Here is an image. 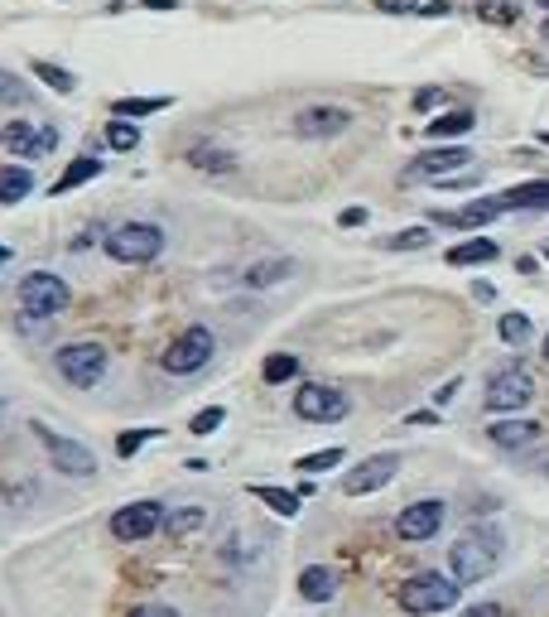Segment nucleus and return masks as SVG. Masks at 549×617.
Segmentation results:
<instances>
[{"label":"nucleus","instance_id":"c85d7f7f","mask_svg":"<svg viewBox=\"0 0 549 617\" xmlns=\"http://www.w3.org/2000/svg\"><path fill=\"white\" fill-rule=\"evenodd\" d=\"M34 78L39 82H48L54 92H64V96H72L78 92V78H72L68 68H58V64H44V58H34Z\"/></svg>","mask_w":549,"mask_h":617},{"label":"nucleus","instance_id":"72a5a7b5","mask_svg":"<svg viewBox=\"0 0 549 617\" xmlns=\"http://www.w3.org/2000/svg\"><path fill=\"white\" fill-rule=\"evenodd\" d=\"M338 464H343V449H319V454H304L295 468H299L304 478H313V473H323V468H338Z\"/></svg>","mask_w":549,"mask_h":617},{"label":"nucleus","instance_id":"9b49d317","mask_svg":"<svg viewBox=\"0 0 549 617\" xmlns=\"http://www.w3.org/2000/svg\"><path fill=\"white\" fill-rule=\"evenodd\" d=\"M155 530H164V506L160 502H130L112 516V536L136 546V540H150Z\"/></svg>","mask_w":549,"mask_h":617},{"label":"nucleus","instance_id":"f3484780","mask_svg":"<svg viewBox=\"0 0 549 617\" xmlns=\"http://www.w3.org/2000/svg\"><path fill=\"white\" fill-rule=\"evenodd\" d=\"M506 208H502V198H478V203H468V208H458V213H434V222H444V227H487V222H496Z\"/></svg>","mask_w":549,"mask_h":617},{"label":"nucleus","instance_id":"f8f14e48","mask_svg":"<svg viewBox=\"0 0 549 617\" xmlns=\"http://www.w3.org/2000/svg\"><path fill=\"white\" fill-rule=\"evenodd\" d=\"M396 473H400V454H371L343 478V492L347 498H366V492H381Z\"/></svg>","mask_w":549,"mask_h":617},{"label":"nucleus","instance_id":"423d86ee","mask_svg":"<svg viewBox=\"0 0 549 617\" xmlns=\"http://www.w3.org/2000/svg\"><path fill=\"white\" fill-rule=\"evenodd\" d=\"M54 367L58 377L68 386H82V391H92L96 381L106 377V347L102 343H68L54 353Z\"/></svg>","mask_w":549,"mask_h":617},{"label":"nucleus","instance_id":"09e8293b","mask_svg":"<svg viewBox=\"0 0 549 617\" xmlns=\"http://www.w3.org/2000/svg\"><path fill=\"white\" fill-rule=\"evenodd\" d=\"M5 261H10V251H5V247H0V265H5Z\"/></svg>","mask_w":549,"mask_h":617},{"label":"nucleus","instance_id":"aec40b11","mask_svg":"<svg viewBox=\"0 0 549 617\" xmlns=\"http://www.w3.org/2000/svg\"><path fill=\"white\" fill-rule=\"evenodd\" d=\"M299 594L309 598V603H328V598L338 594V574L323 570V564H309V570L299 574Z\"/></svg>","mask_w":549,"mask_h":617},{"label":"nucleus","instance_id":"e433bc0d","mask_svg":"<svg viewBox=\"0 0 549 617\" xmlns=\"http://www.w3.org/2000/svg\"><path fill=\"white\" fill-rule=\"evenodd\" d=\"M155 434H160V430H130V434H121V439H116V454H121V458H130V454H140V449H145V444H150V439H155Z\"/></svg>","mask_w":549,"mask_h":617},{"label":"nucleus","instance_id":"f257e3e1","mask_svg":"<svg viewBox=\"0 0 549 617\" xmlns=\"http://www.w3.org/2000/svg\"><path fill=\"white\" fill-rule=\"evenodd\" d=\"M496 560H502V536L487 530V526L458 536L454 550H448V570H454L458 584H478V579H487L496 570Z\"/></svg>","mask_w":549,"mask_h":617},{"label":"nucleus","instance_id":"a878e982","mask_svg":"<svg viewBox=\"0 0 549 617\" xmlns=\"http://www.w3.org/2000/svg\"><path fill=\"white\" fill-rule=\"evenodd\" d=\"M188 164H193V169H207V174H231V169H237V155H231V150H217V145H193V150H188Z\"/></svg>","mask_w":549,"mask_h":617},{"label":"nucleus","instance_id":"4be33fe9","mask_svg":"<svg viewBox=\"0 0 549 617\" xmlns=\"http://www.w3.org/2000/svg\"><path fill=\"white\" fill-rule=\"evenodd\" d=\"M289 275H295V261H255L247 275H241V281H247V289H271V285H279V281H289Z\"/></svg>","mask_w":549,"mask_h":617},{"label":"nucleus","instance_id":"79ce46f5","mask_svg":"<svg viewBox=\"0 0 549 617\" xmlns=\"http://www.w3.org/2000/svg\"><path fill=\"white\" fill-rule=\"evenodd\" d=\"M130 617H179L174 608H160V603H150V608H136Z\"/></svg>","mask_w":549,"mask_h":617},{"label":"nucleus","instance_id":"4c0bfd02","mask_svg":"<svg viewBox=\"0 0 549 617\" xmlns=\"http://www.w3.org/2000/svg\"><path fill=\"white\" fill-rule=\"evenodd\" d=\"M478 15H482V20H502V24H511V20H516V10H511L506 0H482Z\"/></svg>","mask_w":549,"mask_h":617},{"label":"nucleus","instance_id":"de8ad7c7","mask_svg":"<svg viewBox=\"0 0 549 617\" xmlns=\"http://www.w3.org/2000/svg\"><path fill=\"white\" fill-rule=\"evenodd\" d=\"M540 39H545V44H549V20H545V24H540Z\"/></svg>","mask_w":549,"mask_h":617},{"label":"nucleus","instance_id":"412c9836","mask_svg":"<svg viewBox=\"0 0 549 617\" xmlns=\"http://www.w3.org/2000/svg\"><path fill=\"white\" fill-rule=\"evenodd\" d=\"M34 193L30 164H0V203H20Z\"/></svg>","mask_w":549,"mask_h":617},{"label":"nucleus","instance_id":"cd10ccee","mask_svg":"<svg viewBox=\"0 0 549 617\" xmlns=\"http://www.w3.org/2000/svg\"><path fill=\"white\" fill-rule=\"evenodd\" d=\"M174 106V96H121V102H112V112L121 121H136V116H155V112H169Z\"/></svg>","mask_w":549,"mask_h":617},{"label":"nucleus","instance_id":"0eeeda50","mask_svg":"<svg viewBox=\"0 0 549 617\" xmlns=\"http://www.w3.org/2000/svg\"><path fill=\"white\" fill-rule=\"evenodd\" d=\"M347 410H352V401L338 391V386L309 381L295 391V415L309 420V425H338V420H347Z\"/></svg>","mask_w":549,"mask_h":617},{"label":"nucleus","instance_id":"a18cd8bd","mask_svg":"<svg viewBox=\"0 0 549 617\" xmlns=\"http://www.w3.org/2000/svg\"><path fill=\"white\" fill-rule=\"evenodd\" d=\"M458 386H462V381H448L444 391H434V401H438V405H448V401H454V396H458Z\"/></svg>","mask_w":549,"mask_h":617},{"label":"nucleus","instance_id":"f03ea898","mask_svg":"<svg viewBox=\"0 0 549 617\" xmlns=\"http://www.w3.org/2000/svg\"><path fill=\"white\" fill-rule=\"evenodd\" d=\"M462 594V584L458 579H448V574H414L400 584V608H405L410 617H430V613H448L458 603Z\"/></svg>","mask_w":549,"mask_h":617},{"label":"nucleus","instance_id":"b1692460","mask_svg":"<svg viewBox=\"0 0 549 617\" xmlns=\"http://www.w3.org/2000/svg\"><path fill=\"white\" fill-rule=\"evenodd\" d=\"M487 261H496V241L492 237L458 241V247L448 251V265H487Z\"/></svg>","mask_w":549,"mask_h":617},{"label":"nucleus","instance_id":"7c9ffc66","mask_svg":"<svg viewBox=\"0 0 549 617\" xmlns=\"http://www.w3.org/2000/svg\"><path fill=\"white\" fill-rule=\"evenodd\" d=\"M0 102H5V106H30V102H34V92L24 88V82L15 78V72L0 68Z\"/></svg>","mask_w":549,"mask_h":617},{"label":"nucleus","instance_id":"ea45409f","mask_svg":"<svg viewBox=\"0 0 549 617\" xmlns=\"http://www.w3.org/2000/svg\"><path fill=\"white\" fill-rule=\"evenodd\" d=\"M444 102V92L438 88H424V92H414V112H430V106Z\"/></svg>","mask_w":549,"mask_h":617},{"label":"nucleus","instance_id":"5701e85b","mask_svg":"<svg viewBox=\"0 0 549 617\" xmlns=\"http://www.w3.org/2000/svg\"><path fill=\"white\" fill-rule=\"evenodd\" d=\"M207 526V506H179V512L164 516V536L169 540H188L193 530Z\"/></svg>","mask_w":549,"mask_h":617},{"label":"nucleus","instance_id":"3c124183","mask_svg":"<svg viewBox=\"0 0 549 617\" xmlns=\"http://www.w3.org/2000/svg\"><path fill=\"white\" fill-rule=\"evenodd\" d=\"M535 5H545V10H549V0H535Z\"/></svg>","mask_w":549,"mask_h":617},{"label":"nucleus","instance_id":"c9c22d12","mask_svg":"<svg viewBox=\"0 0 549 617\" xmlns=\"http://www.w3.org/2000/svg\"><path fill=\"white\" fill-rule=\"evenodd\" d=\"M222 420H227V410L222 405H207V410H198V415H193V434H203V439H207V434H213L217 425H222Z\"/></svg>","mask_w":549,"mask_h":617},{"label":"nucleus","instance_id":"603ef678","mask_svg":"<svg viewBox=\"0 0 549 617\" xmlns=\"http://www.w3.org/2000/svg\"><path fill=\"white\" fill-rule=\"evenodd\" d=\"M540 140H545V145H549V130H545V136H540Z\"/></svg>","mask_w":549,"mask_h":617},{"label":"nucleus","instance_id":"6ab92c4d","mask_svg":"<svg viewBox=\"0 0 549 617\" xmlns=\"http://www.w3.org/2000/svg\"><path fill=\"white\" fill-rule=\"evenodd\" d=\"M96 174H102V160H96V155H92V150H82V155H78V160H72V164L64 169V174H58V184H54V193H58V198H64V193H72V188H82V184H88V179H96Z\"/></svg>","mask_w":549,"mask_h":617},{"label":"nucleus","instance_id":"c756f323","mask_svg":"<svg viewBox=\"0 0 549 617\" xmlns=\"http://www.w3.org/2000/svg\"><path fill=\"white\" fill-rule=\"evenodd\" d=\"M299 377V357L295 353H275V357H265V381L279 386V381H295Z\"/></svg>","mask_w":549,"mask_h":617},{"label":"nucleus","instance_id":"7ed1b4c3","mask_svg":"<svg viewBox=\"0 0 549 617\" xmlns=\"http://www.w3.org/2000/svg\"><path fill=\"white\" fill-rule=\"evenodd\" d=\"M213 353H217L213 329H207V323H193V329H183L160 353V367L169 377H193V372H203L207 362H213Z\"/></svg>","mask_w":549,"mask_h":617},{"label":"nucleus","instance_id":"c03bdc74","mask_svg":"<svg viewBox=\"0 0 549 617\" xmlns=\"http://www.w3.org/2000/svg\"><path fill=\"white\" fill-rule=\"evenodd\" d=\"M448 10H454V5H448V0H434V5H420V10H414V15H448Z\"/></svg>","mask_w":549,"mask_h":617},{"label":"nucleus","instance_id":"a211bd4d","mask_svg":"<svg viewBox=\"0 0 549 617\" xmlns=\"http://www.w3.org/2000/svg\"><path fill=\"white\" fill-rule=\"evenodd\" d=\"M502 208L506 213H549V179H535V184L506 188L502 193Z\"/></svg>","mask_w":549,"mask_h":617},{"label":"nucleus","instance_id":"49530a36","mask_svg":"<svg viewBox=\"0 0 549 617\" xmlns=\"http://www.w3.org/2000/svg\"><path fill=\"white\" fill-rule=\"evenodd\" d=\"M145 10H179V0H140Z\"/></svg>","mask_w":549,"mask_h":617},{"label":"nucleus","instance_id":"1a4fd4ad","mask_svg":"<svg viewBox=\"0 0 549 617\" xmlns=\"http://www.w3.org/2000/svg\"><path fill=\"white\" fill-rule=\"evenodd\" d=\"M487 410H496V415H511V410H521V405H530L535 401V381H530V372L526 367H502V372H492V381H487Z\"/></svg>","mask_w":549,"mask_h":617},{"label":"nucleus","instance_id":"9d476101","mask_svg":"<svg viewBox=\"0 0 549 617\" xmlns=\"http://www.w3.org/2000/svg\"><path fill=\"white\" fill-rule=\"evenodd\" d=\"M0 145H5L15 160H39L58 145V126H34V121H5L0 126Z\"/></svg>","mask_w":549,"mask_h":617},{"label":"nucleus","instance_id":"dca6fc26","mask_svg":"<svg viewBox=\"0 0 549 617\" xmlns=\"http://www.w3.org/2000/svg\"><path fill=\"white\" fill-rule=\"evenodd\" d=\"M540 425L535 420H496L492 430H487V439L496 444V449H506V454H526V449H535L540 444Z\"/></svg>","mask_w":549,"mask_h":617},{"label":"nucleus","instance_id":"6e6552de","mask_svg":"<svg viewBox=\"0 0 549 617\" xmlns=\"http://www.w3.org/2000/svg\"><path fill=\"white\" fill-rule=\"evenodd\" d=\"M30 430L39 434V444L48 449V458H54V468H64L68 478H92L96 473V458L88 444H78V439H68V434H54L44 425V420H30Z\"/></svg>","mask_w":549,"mask_h":617},{"label":"nucleus","instance_id":"ddd939ff","mask_svg":"<svg viewBox=\"0 0 549 617\" xmlns=\"http://www.w3.org/2000/svg\"><path fill=\"white\" fill-rule=\"evenodd\" d=\"M352 126V112L347 106H304L295 116V136L304 140H328V136H343Z\"/></svg>","mask_w":549,"mask_h":617},{"label":"nucleus","instance_id":"8fccbe9b","mask_svg":"<svg viewBox=\"0 0 549 617\" xmlns=\"http://www.w3.org/2000/svg\"><path fill=\"white\" fill-rule=\"evenodd\" d=\"M545 357H549V333H545Z\"/></svg>","mask_w":549,"mask_h":617},{"label":"nucleus","instance_id":"473e14b6","mask_svg":"<svg viewBox=\"0 0 549 617\" xmlns=\"http://www.w3.org/2000/svg\"><path fill=\"white\" fill-rule=\"evenodd\" d=\"M106 145H112V150H121V155H130L140 145V130L130 126V121H112V126H106Z\"/></svg>","mask_w":549,"mask_h":617},{"label":"nucleus","instance_id":"2f4dec72","mask_svg":"<svg viewBox=\"0 0 549 617\" xmlns=\"http://www.w3.org/2000/svg\"><path fill=\"white\" fill-rule=\"evenodd\" d=\"M496 333H502V343L511 347H521L530 338V319L526 313H502V323H496Z\"/></svg>","mask_w":549,"mask_h":617},{"label":"nucleus","instance_id":"393cba45","mask_svg":"<svg viewBox=\"0 0 549 617\" xmlns=\"http://www.w3.org/2000/svg\"><path fill=\"white\" fill-rule=\"evenodd\" d=\"M472 126H478V116H472L468 106H462V112H444V116H434L424 130H430L434 140H454V136H468Z\"/></svg>","mask_w":549,"mask_h":617},{"label":"nucleus","instance_id":"bb28decb","mask_svg":"<svg viewBox=\"0 0 549 617\" xmlns=\"http://www.w3.org/2000/svg\"><path fill=\"white\" fill-rule=\"evenodd\" d=\"M251 498H255V502H265L275 516H299V492H289V488H271V482H255Z\"/></svg>","mask_w":549,"mask_h":617},{"label":"nucleus","instance_id":"58836bf2","mask_svg":"<svg viewBox=\"0 0 549 617\" xmlns=\"http://www.w3.org/2000/svg\"><path fill=\"white\" fill-rule=\"evenodd\" d=\"M376 10H381V15H414L420 0H376Z\"/></svg>","mask_w":549,"mask_h":617},{"label":"nucleus","instance_id":"864d4df0","mask_svg":"<svg viewBox=\"0 0 549 617\" xmlns=\"http://www.w3.org/2000/svg\"><path fill=\"white\" fill-rule=\"evenodd\" d=\"M545 261H549V247H545Z\"/></svg>","mask_w":549,"mask_h":617},{"label":"nucleus","instance_id":"20e7f679","mask_svg":"<svg viewBox=\"0 0 549 617\" xmlns=\"http://www.w3.org/2000/svg\"><path fill=\"white\" fill-rule=\"evenodd\" d=\"M160 251H164V227H155V222H121L106 237V256L121 265H150Z\"/></svg>","mask_w":549,"mask_h":617},{"label":"nucleus","instance_id":"39448f33","mask_svg":"<svg viewBox=\"0 0 549 617\" xmlns=\"http://www.w3.org/2000/svg\"><path fill=\"white\" fill-rule=\"evenodd\" d=\"M15 299H20V309L30 313V319H54V313H64L68 309V285H64V275H48V271H30L20 281L15 289Z\"/></svg>","mask_w":549,"mask_h":617},{"label":"nucleus","instance_id":"37998d69","mask_svg":"<svg viewBox=\"0 0 549 617\" xmlns=\"http://www.w3.org/2000/svg\"><path fill=\"white\" fill-rule=\"evenodd\" d=\"M338 222H343V227H362V222H366V208H347L343 217H338Z\"/></svg>","mask_w":549,"mask_h":617},{"label":"nucleus","instance_id":"f704fd0d","mask_svg":"<svg viewBox=\"0 0 549 617\" xmlns=\"http://www.w3.org/2000/svg\"><path fill=\"white\" fill-rule=\"evenodd\" d=\"M386 247L390 251H420V247H430V227H405V232L386 237Z\"/></svg>","mask_w":549,"mask_h":617},{"label":"nucleus","instance_id":"2eb2a0df","mask_svg":"<svg viewBox=\"0 0 549 617\" xmlns=\"http://www.w3.org/2000/svg\"><path fill=\"white\" fill-rule=\"evenodd\" d=\"M468 160H472V155L462 150V145H438V150H424L420 160L405 169V174H410V179H434V184H438V179L458 174V169L468 164Z\"/></svg>","mask_w":549,"mask_h":617},{"label":"nucleus","instance_id":"a19ab883","mask_svg":"<svg viewBox=\"0 0 549 617\" xmlns=\"http://www.w3.org/2000/svg\"><path fill=\"white\" fill-rule=\"evenodd\" d=\"M458 617H502V603H472V608H462Z\"/></svg>","mask_w":549,"mask_h":617},{"label":"nucleus","instance_id":"4468645a","mask_svg":"<svg viewBox=\"0 0 549 617\" xmlns=\"http://www.w3.org/2000/svg\"><path fill=\"white\" fill-rule=\"evenodd\" d=\"M438 526H444V502L438 498H424V502H414L396 516L400 540H430V536H438Z\"/></svg>","mask_w":549,"mask_h":617}]
</instances>
